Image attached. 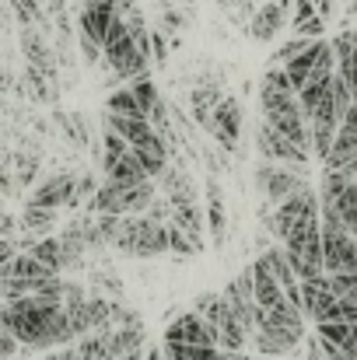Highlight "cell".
<instances>
[{"label": "cell", "mask_w": 357, "mask_h": 360, "mask_svg": "<svg viewBox=\"0 0 357 360\" xmlns=\"http://www.w3.org/2000/svg\"><path fill=\"white\" fill-rule=\"evenodd\" d=\"M11 14L18 18V25H42L46 28V11L39 0H11Z\"/></svg>", "instance_id": "obj_32"}, {"label": "cell", "mask_w": 357, "mask_h": 360, "mask_svg": "<svg viewBox=\"0 0 357 360\" xmlns=\"http://www.w3.org/2000/svg\"><path fill=\"white\" fill-rule=\"evenodd\" d=\"M308 42H312V39H305V35H294V39H287V42H284V46H280V49L270 56V63H287V60H291V56H298V53H301Z\"/></svg>", "instance_id": "obj_40"}, {"label": "cell", "mask_w": 357, "mask_h": 360, "mask_svg": "<svg viewBox=\"0 0 357 360\" xmlns=\"http://www.w3.org/2000/svg\"><path fill=\"white\" fill-rule=\"evenodd\" d=\"M249 269H252V297H256V304H259V308H273V304L291 301V297L284 294V287L277 283V276H273L266 266L252 262Z\"/></svg>", "instance_id": "obj_20"}, {"label": "cell", "mask_w": 357, "mask_h": 360, "mask_svg": "<svg viewBox=\"0 0 357 360\" xmlns=\"http://www.w3.org/2000/svg\"><path fill=\"white\" fill-rule=\"evenodd\" d=\"M158 196V189L147 182H116V179H106L95 196L84 203L88 214H116V217H126V214H144L151 207V200Z\"/></svg>", "instance_id": "obj_4"}, {"label": "cell", "mask_w": 357, "mask_h": 360, "mask_svg": "<svg viewBox=\"0 0 357 360\" xmlns=\"http://www.w3.org/2000/svg\"><path fill=\"white\" fill-rule=\"evenodd\" d=\"M126 150H130V143L119 136L116 129H109V126H106V150H102V168H109L119 154H126Z\"/></svg>", "instance_id": "obj_39"}, {"label": "cell", "mask_w": 357, "mask_h": 360, "mask_svg": "<svg viewBox=\"0 0 357 360\" xmlns=\"http://www.w3.org/2000/svg\"><path fill=\"white\" fill-rule=\"evenodd\" d=\"M130 91H133V98H137V105H140V112H144V116H151V112L158 109V102H161V95H158V88H154L151 74H147V77L130 81Z\"/></svg>", "instance_id": "obj_29"}, {"label": "cell", "mask_w": 357, "mask_h": 360, "mask_svg": "<svg viewBox=\"0 0 357 360\" xmlns=\"http://www.w3.org/2000/svg\"><path fill=\"white\" fill-rule=\"evenodd\" d=\"M74 350H77V360H116L113 350H109V326L81 336V343Z\"/></svg>", "instance_id": "obj_27"}, {"label": "cell", "mask_w": 357, "mask_h": 360, "mask_svg": "<svg viewBox=\"0 0 357 360\" xmlns=\"http://www.w3.org/2000/svg\"><path fill=\"white\" fill-rule=\"evenodd\" d=\"M256 186H259V193H263L266 203H284L291 193H298V189L308 186V182H305V172H298V168H291V165L263 161V165L256 168Z\"/></svg>", "instance_id": "obj_9"}, {"label": "cell", "mask_w": 357, "mask_h": 360, "mask_svg": "<svg viewBox=\"0 0 357 360\" xmlns=\"http://www.w3.org/2000/svg\"><path fill=\"white\" fill-rule=\"evenodd\" d=\"M218 11H225L235 28H249V21L256 14V0H218Z\"/></svg>", "instance_id": "obj_31"}, {"label": "cell", "mask_w": 357, "mask_h": 360, "mask_svg": "<svg viewBox=\"0 0 357 360\" xmlns=\"http://www.w3.org/2000/svg\"><path fill=\"white\" fill-rule=\"evenodd\" d=\"M337 210H340V217H344V224L351 228V235L357 238V179L337 196V203H333Z\"/></svg>", "instance_id": "obj_33"}, {"label": "cell", "mask_w": 357, "mask_h": 360, "mask_svg": "<svg viewBox=\"0 0 357 360\" xmlns=\"http://www.w3.org/2000/svg\"><path fill=\"white\" fill-rule=\"evenodd\" d=\"M165 343H196V347H218L203 315L193 308V311H182L172 319V326L165 329Z\"/></svg>", "instance_id": "obj_17"}, {"label": "cell", "mask_w": 357, "mask_h": 360, "mask_svg": "<svg viewBox=\"0 0 357 360\" xmlns=\"http://www.w3.org/2000/svg\"><path fill=\"white\" fill-rule=\"evenodd\" d=\"M291 11H294V0H266V4H259L252 21H249V35L259 39V42H273V35L291 21Z\"/></svg>", "instance_id": "obj_12"}, {"label": "cell", "mask_w": 357, "mask_h": 360, "mask_svg": "<svg viewBox=\"0 0 357 360\" xmlns=\"http://www.w3.org/2000/svg\"><path fill=\"white\" fill-rule=\"evenodd\" d=\"M221 98H225V88H221V81H214V77H203V81L189 91V112H193V120L200 122L203 129H207V122L214 116V109L221 105Z\"/></svg>", "instance_id": "obj_18"}, {"label": "cell", "mask_w": 357, "mask_h": 360, "mask_svg": "<svg viewBox=\"0 0 357 360\" xmlns=\"http://www.w3.org/2000/svg\"><path fill=\"white\" fill-rule=\"evenodd\" d=\"M106 109H109V112H123V116H144L140 105H137V98H133V91H130V84H126L123 91H113V95H109Z\"/></svg>", "instance_id": "obj_37"}, {"label": "cell", "mask_w": 357, "mask_h": 360, "mask_svg": "<svg viewBox=\"0 0 357 360\" xmlns=\"http://www.w3.org/2000/svg\"><path fill=\"white\" fill-rule=\"evenodd\" d=\"M312 217H319V193H315L312 186H301V189H298V193H291L284 203H277V214H273V217H266V214H263L266 228H270L280 241L287 238L301 221H312Z\"/></svg>", "instance_id": "obj_8"}, {"label": "cell", "mask_w": 357, "mask_h": 360, "mask_svg": "<svg viewBox=\"0 0 357 360\" xmlns=\"http://www.w3.org/2000/svg\"><path fill=\"white\" fill-rule=\"evenodd\" d=\"M165 360H168V357H165Z\"/></svg>", "instance_id": "obj_49"}, {"label": "cell", "mask_w": 357, "mask_h": 360, "mask_svg": "<svg viewBox=\"0 0 357 360\" xmlns=\"http://www.w3.org/2000/svg\"><path fill=\"white\" fill-rule=\"evenodd\" d=\"M7 276H21V280H46V276H56V269H53V266H46L42 259H35L32 252H18V255L11 259Z\"/></svg>", "instance_id": "obj_26"}, {"label": "cell", "mask_w": 357, "mask_h": 360, "mask_svg": "<svg viewBox=\"0 0 357 360\" xmlns=\"http://www.w3.org/2000/svg\"><path fill=\"white\" fill-rule=\"evenodd\" d=\"M354 39H357V28H354Z\"/></svg>", "instance_id": "obj_48"}, {"label": "cell", "mask_w": 357, "mask_h": 360, "mask_svg": "<svg viewBox=\"0 0 357 360\" xmlns=\"http://www.w3.org/2000/svg\"><path fill=\"white\" fill-rule=\"evenodd\" d=\"M56 221H60V214L53 210V207H35V203H25V210H21V231H32V235H49L53 228H56Z\"/></svg>", "instance_id": "obj_24"}, {"label": "cell", "mask_w": 357, "mask_h": 360, "mask_svg": "<svg viewBox=\"0 0 357 360\" xmlns=\"http://www.w3.org/2000/svg\"><path fill=\"white\" fill-rule=\"evenodd\" d=\"M77 46H81V56H84L88 63H99V60H106V56H102V46H99L95 39L81 35V39H77Z\"/></svg>", "instance_id": "obj_42"}, {"label": "cell", "mask_w": 357, "mask_h": 360, "mask_svg": "<svg viewBox=\"0 0 357 360\" xmlns=\"http://www.w3.org/2000/svg\"><path fill=\"white\" fill-rule=\"evenodd\" d=\"M11 235H14V217H7L0 210V238H11Z\"/></svg>", "instance_id": "obj_45"}, {"label": "cell", "mask_w": 357, "mask_h": 360, "mask_svg": "<svg viewBox=\"0 0 357 360\" xmlns=\"http://www.w3.org/2000/svg\"><path fill=\"white\" fill-rule=\"evenodd\" d=\"M106 179H116V182H147L151 175H147V168L140 165V158H137L133 147H130L126 154H119L116 161L106 168Z\"/></svg>", "instance_id": "obj_25"}, {"label": "cell", "mask_w": 357, "mask_h": 360, "mask_svg": "<svg viewBox=\"0 0 357 360\" xmlns=\"http://www.w3.org/2000/svg\"><path fill=\"white\" fill-rule=\"evenodd\" d=\"M284 255L294 269L298 280H312L326 273V259H322V221H301L287 238H284Z\"/></svg>", "instance_id": "obj_5"}, {"label": "cell", "mask_w": 357, "mask_h": 360, "mask_svg": "<svg viewBox=\"0 0 357 360\" xmlns=\"http://www.w3.org/2000/svg\"><path fill=\"white\" fill-rule=\"evenodd\" d=\"M172 221H175V224H179V228H182L189 238L203 248V235H207V214L200 210V200L172 207Z\"/></svg>", "instance_id": "obj_23"}, {"label": "cell", "mask_w": 357, "mask_h": 360, "mask_svg": "<svg viewBox=\"0 0 357 360\" xmlns=\"http://www.w3.org/2000/svg\"><path fill=\"white\" fill-rule=\"evenodd\" d=\"M256 150H259L263 161H280V165H291L298 172H308V150H301L294 140H287L270 122H259L256 126Z\"/></svg>", "instance_id": "obj_10"}, {"label": "cell", "mask_w": 357, "mask_h": 360, "mask_svg": "<svg viewBox=\"0 0 357 360\" xmlns=\"http://www.w3.org/2000/svg\"><path fill=\"white\" fill-rule=\"evenodd\" d=\"M168 360H221V347H196V343H165Z\"/></svg>", "instance_id": "obj_28"}, {"label": "cell", "mask_w": 357, "mask_h": 360, "mask_svg": "<svg viewBox=\"0 0 357 360\" xmlns=\"http://www.w3.org/2000/svg\"><path fill=\"white\" fill-rule=\"evenodd\" d=\"M158 179H161V196H165L172 207L200 200V196H196V186H193V179H189V172H186V168L165 165V172H161Z\"/></svg>", "instance_id": "obj_19"}, {"label": "cell", "mask_w": 357, "mask_h": 360, "mask_svg": "<svg viewBox=\"0 0 357 360\" xmlns=\"http://www.w3.org/2000/svg\"><path fill=\"white\" fill-rule=\"evenodd\" d=\"M207 133L214 136V143L225 154H235L238 140H242V105H238V98H232V95L221 98V105L214 109V116L207 122Z\"/></svg>", "instance_id": "obj_11"}, {"label": "cell", "mask_w": 357, "mask_h": 360, "mask_svg": "<svg viewBox=\"0 0 357 360\" xmlns=\"http://www.w3.org/2000/svg\"><path fill=\"white\" fill-rule=\"evenodd\" d=\"M0 326H7L21 347L28 350H53L74 340L70 319L63 304H39L32 294L0 304Z\"/></svg>", "instance_id": "obj_1"}, {"label": "cell", "mask_w": 357, "mask_h": 360, "mask_svg": "<svg viewBox=\"0 0 357 360\" xmlns=\"http://www.w3.org/2000/svg\"><path fill=\"white\" fill-rule=\"evenodd\" d=\"M330 283L337 290V297H347L357 304V269H344V273H330Z\"/></svg>", "instance_id": "obj_38"}, {"label": "cell", "mask_w": 357, "mask_h": 360, "mask_svg": "<svg viewBox=\"0 0 357 360\" xmlns=\"http://www.w3.org/2000/svg\"><path fill=\"white\" fill-rule=\"evenodd\" d=\"M18 255V241L14 238H0V280L7 276V269H11V259Z\"/></svg>", "instance_id": "obj_41"}, {"label": "cell", "mask_w": 357, "mask_h": 360, "mask_svg": "<svg viewBox=\"0 0 357 360\" xmlns=\"http://www.w3.org/2000/svg\"><path fill=\"white\" fill-rule=\"evenodd\" d=\"M207 231H211V238L214 245H221L225 235H228V214H225V193H221V186L211 179L207 182Z\"/></svg>", "instance_id": "obj_22"}, {"label": "cell", "mask_w": 357, "mask_h": 360, "mask_svg": "<svg viewBox=\"0 0 357 360\" xmlns=\"http://www.w3.org/2000/svg\"><path fill=\"white\" fill-rule=\"evenodd\" d=\"M333 304H337V290L330 283V273L312 276V280H301V315H308L319 326Z\"/></svg>", "instance_id": "obj_14"}, {"label": "cell", "mask_w": 357, "mask_h": 360, "mask_svg": "<svg viewBox=\"0 0 357 360\" xmlns=\"http://www.w3.org/2000/svg\"><path fill=\"white\" fill-rule=\"evenodd\" d=\"M119 18V4L116 0H81V11H77V25H81V35L95 39L99 46L106 42V32L109 25Z\"/></svg>", "instance_id": "obj_13"}, {"label": "cell", "mask_w": 357, "mask_h": 360, "mask_svg": "<svg viewBox=\"0 0 357 360\" xmlns=\"http://www.w3.org/2000/svg\"><path fill=\"white\" fill-rule=\"evenodd\" d=\"M102 56H106V63L116 70V77H123V81H137V77H147V74H151V56H144V53L137 49V42H133L130 25H126L123 14H119L116 21L109 25V32H106Z\"/></svg>", "instance_id": "obj_6"}, {"label": "cell", "mask_w": 357, "mask_h": 360, "mask_svg": "<svg viewBox=\"0 0 357 360\" xmlns=\"http://www.w3.org/2000/svg\"><path fill=\"white\" fill-rule=\"evenodd\" d=\"M46 360H77V350H74V347H60L56 354H49Z\"/></svg>", "instance_id": "obj_46"}, {"label": "cell", "mask_w": 357, "mask_h": 360, "mask_svg": "<svg viewBox=\"0 0 357 360\" xmlns=\"http://www.w3.org/2000/svg\"><path fill=\"white\" fill-rule=\"evenodd\" d=\"M354 102H357V98H354Z\"/></svg>", "instance_id": "obj_50"}, {"label": "cell", "mask_w": 357, "mask_h": 360, "mask_svg": "<svg viewBox=\"0 0 357 360\" xmlns=\"http://www.w3.org/2000/svg\"><path fill=\"white\" fill-rule=\"evenodd\" d=\"M113 248L130 259H154L168 252V221H154L147 214H126L119 217V228L113 235Z\"/></svg>", "instance_id": "obj_3"}, {"label": "cell", "mask_w": 357, "mask_h": 360, "mask_svg": "<svg viewBox=\"0 0 357 360\" xmlns=\"http://www.w3.org/2000/svg\"><path fill=\"white\" fill-rule=\"evenodd\" d=\"M347 81H351V88H354V98H357V46H354V53H351V60L344 63V67H337Z\"/></svg>", "instance_id": "obj_44"}, {"label": "cell", "mask_w": 357, "mask_h": 360, "mask_svg": "<svg viewBox=\"0 0 357 360\" xmlns=\"http://www.w3.org/2000/svg\"><path fill=\"white\" fill-rule=\"evenodd\" d=\"M18 347H21V343H18V336H14L7 326H0V357H14V354H18Z\"/></svg>", "instance_id": "obj_43"}, {"label": "cell", "mask_w": 357, "mask_h": 360, "mask_svg": "<svg viewBox=\"0 0 357 360\" xmlns=\"http://www.w3.org/2000/svg\"><path fill=\"white\" fill-rule=\"evenodd\" d=\"M11 165H14V179H18V186L25 189V186H32L35 182V172H39V158L35 154H11Z\"/></svg>", "instance_id": "obj_34"}, {"label": "cell", "mask_w": 357, "mask_h": 360, "mask_svg": "<svg viewBox=\"0 0 357 360\" xmlns=\"http://www.w3.org/2000/svg\"><path fill=\"white\" fill-rule=\"evenodd\" d=\"M301 340H305V322H301V308L294 301H284V304H273V308L256 304V329L249 336L256 354L277 360L291 354Z\"/></svg>", "instance_id": "obj_2"}, {"label": "cell", "mask_w": 357, "mask_h": 360, "mask_svg": "<svg viewBox=\"0 0 357 360\" xmlns=\"http://www.w3.org/2000/svg\"><path fill=\"white\" fill-rule=\"evenodd\" d=\"M322 42H326V39H312V42H308V46H305L298 56H291L287 63H280V67L287 70V77H291L294 91H298V88H301V84L312 77V70H315V60H319V53H322Z\"/></svg>", "instance_id": "obj_21"}, {"label": "cell", "mask_w": 357, "mask_h": 360, "mask_svg": "<svg viewBox=\"0 0 357 360\" xmlns=\"http://www.w3.org/2000/svg\"><path fill=\"white\" fill-rule=\"evenodd\" d=\"M168 252H175V255H196V252H203V248L168 217Z\"/></svg>", "instance_id": "obj_35"}, {"label": "cell", "mask_w": 357, "mask_h": 360, "mask_svg": "<svg viewBox=\"0 0 357 360\" xmlns=\"http://www.w3.org/2000/svg\"><path fill=\"white\" fill-rule=\"evenodd\" d=\"M196 311L203 315V322H207V329H211V336L221 350H245L249 347V333L242 329V322L235 319L225 294H200Z\"/></svg>", "instance_id": "obj_7"}, {"label": "cell", "mask_w": 357, "mask_h": 360, "mask_svg": "<svg viewBox=\"0 0 357 360\" xmlns=\"http://www.w3.org/2000/svg\"><path fill=\"white\" fill-rule=\"evenodd\" d=\"M351 18H357V0H351V11H347Z\"/></svg>", "instance_id": "obj_47"}, {"label": "cell", "mask_w": 357, "mask_h": 360, "mask_svg": "<svg viewBox=\"0 0 357 360\" xmlns=\"http://www.w3.org/2000/svg\"><path fill=\"white\" fill-rule=\"evenodd\" d=\"M95 189H99L95 175H92V172H81V175H77V182H74V196H70L67 210H81V207H84L92 196H95Z\"/></svg>", "instance_id": "obj_36"}, {"label": "cell", "mask_w": 357, "mask_h": 360, "mask_svg": "<svg viewBox=\"0 0 357 360\" xmlns=\"http://www.w3.org/2000/svg\"><path fill=\"white\" fill-rule=\"evenodd\" d=\"M28 252H32L35 259H42L46 266H53L56 273L63 269V245H60V238H49V235H42V238L35 241Z\"/></svg>", "instance_id": "obj_30"}, {"label": "cell", "mask_w": 357, "mask_h": 360, "mask_svg": "<svg viewBox=\"0 0 357 360\" xmlns=\"http://www.w3.org/2000/svg\"><path fill=\"white\" fill-rule=\"evenodd\" d=\"M74 182H77L74 172H56V175L42 179V182L32 189L28 203H35V207H53V210H67V203H70V196H74Z\"/></svg>", "instance_id": "obj_16"}, {"label": "cell", "mask_w": 357, "mask_h": 360, "mask_svg": "<svg viewBox=\"0 0 357 360\" xmlns=\"http://www.w3.org/2000/svg\"><path fill=\"white\" fill-rule=\"evenodd\" d=\"M21 53H25V63H28V67H35V70L56 77V53H53V46H49V39H46L42 28L21 25Z\"/></svg>", "instance_id": "obj_15"}]
</instances>
